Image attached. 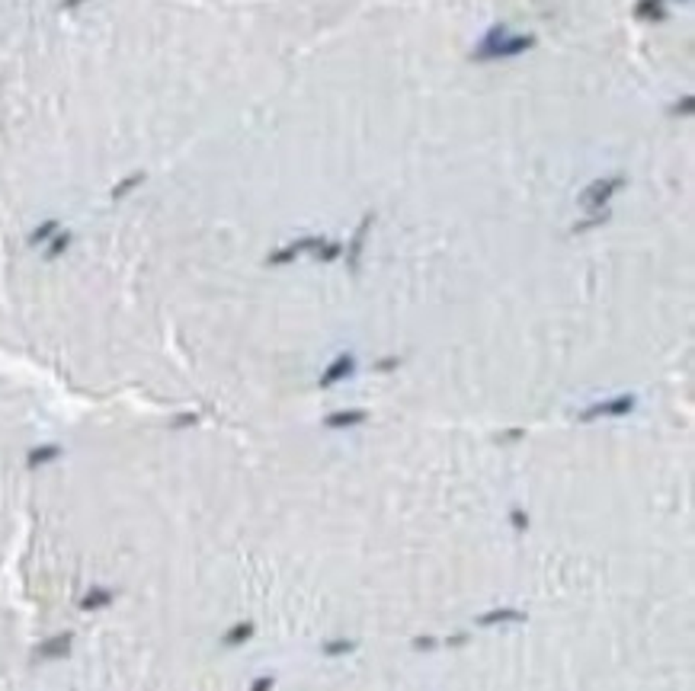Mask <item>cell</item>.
<instances>
[{
	"mask_svg": "<svg viewBox=\"0 0 695 691\" xmlns=\"http://www.w3.org/2000/svg\"><path fill=\"white\" fill-rule=\"evenodd\" d=\"M250 634H253V624H237L234 630H228V634H224V643H228V647H237V643H243Z\"/></svg>",
	"mask_w": 695,
	"mask_h": 691,
	"instance_id": "8fae6325",
	"label": "cell"
},
{
	"mask_svg": "<svg viewBox=\"0 0 695 691\" xmlns=\"http://www.w3.org/2000/svg\"><path fill=\"white\" fill-rule=\"evenodd\" d=\"M609 221V208H603V212H593L586 221H580V224H574V234H586V231H593V228H599V224H605Z\"/></svg>",
	"mask_w": 695,
	"mask_h": 691,
	"instance_id": "30bf717a",
	"label": "cell"
},
{
	"mask_svg": "<svg viewBox=\"0 0 695 691\" xmlns=\"http://www.w3.org/2000/svg\"><path fill=\"white\" fill-rule=\"evenodd\" d=\"M68 643L71 637H55V640H49L42 647V656H61V653H68Z\"/></svg>",
	"mask_w": 695,
	"mask_h": 691,
	"instance_id": "7c38bea8",
	"label": "cell"
},
{
	"mask_svg": "<svg viewBox=\"0 0 695 691\" xmlns=\"http://www.w3.org/2000/svg\"><path fill=\"white\" fill-rule=\"evenodd\" d=\"M507 621H526V615L516 609H503V611H487V615L478 618L481 628H490V624H507Z\"/></svg>",
	"mask_w": 695,
	"mask_h": 691,
	"instance_id": "9c48e42d",
	"label": "cell"
},
{
	"mask_svg": "<svg viewBox=\"0 0 695 691\" xmlns=\"http://www.w3.org/2000/svg\"><path fill=\"white\" fill-rule=\"evenodd\" d=\"M634 410V397L631 394H619V397H609V400H599L593 407H586L580 413L584 422H593V420H603V416H628Z\"/></svg>",
	"mask_w": 695,
	"mask_h": 691,
	"instance_id": "3957f363",
	"label": "cell"
},
{
	"mask_svg": "<svg viewBox=\"0 0 695 691\" xmlns=\"http://www.w3.org/2000/svg\"><path fill=\"white\" fill-rule=\"evenodd\" d=\"M272 685H276V682H272V675H260L257 682H253L250 691H272Z\"/></svg>",
	"mask_w": 695,
	"mask_h": 691,
	"instance_id": "9a60e30c",
	"label": "cell"
},
{
	"mask_svg": "<svg viewBox=\"0 0 695 691\" xmlns=\"http://www.w3.org/2000/svg\"><path fill=\"white\" fill-rule=\"evenodd\" d=\"M532 45H536V35H513L507 23H497L478 42V49L471 51V61H507V58L526 55Z\"/></svg>",
	"mask_w": 695,
	"mask_h": 691,
	"instance_id": "6da1fadb",
	"label": "cell"
},
{
	"mask_svg": "<svg viewBox=\"0 0 695 691\" xmlns=\"http://www.w3.org/2000/svg\"><path fill=\"white\" fill-rule=\"evenodd\" d=\"M372 221H375V214H365V218H362L356 234H353V243H349V250H346V259H349V269L353 272H359V259H362V250H365V237H369V231H372Z\"/></svg>",
	"mask_w": 695,
	"mask_h": 691,
	"instance_id": "8992f818",
	"label": "cell"
},
{
	"mask_svg": "<svg viewBox=\"0 0 695 691\" xmlns=\"http://www.w3.org/2000/svg\"><path fill=\"white\" fill-rule=\"evenodd\" d=\"M77 4H80V0H64V7H68V10H71V7H77Z\"/></svg>",
	"mask_w": 695,
	"mask_h": 691,
	"instance_id": "ac0fdd59",
	"label": "cell"
},
{
	"mask_svg": "<svg viewBox=\"0 0 695 691\" xmlns=\"http://www.w3.org/2000/svg\"><path fill=\"white\" fill-rule=\"evenodd\" d=\"M625 186H628V180L622 176V173H609V176H599V180H593L590 186L580 192L577 202L586 208V212H603V208H609V202L615 199V195H619Z\"/></svg>",
	"mask_w": 695,
	"mask_h": 691,
	"instance_id": "7a4b0ae2",
	"label": "cell"
},
{
	"mask_svg": "<svg viewBox=\"0 0 695 691\" xmlns=\"http://www.w3.org/2000/svg\"><path fill=\"white\" fill-rule=\"evenodd\" d=\"M634 16L644 23H663L667 20V7H663V0H638L634 4Z\"/></svg>",
	"mask_w": 695,
	"mask_h": 691,
	"instance_id": "ba28073f",
	"label": "cell"
},
{
	"mask_svg": "<svg viewBox=\"0 0 695 691\" xmlns=\"http://www.w3.org/2000/svg\"><path fill=\"white\" fill-rule=\"evenodd\" d=\"M356 643L353 640H330L324 643V656H343V653H349Z\"/></svg>",
	"mask_w": 695,
	"mask_h": 691,
	"instance_id": "4fadbf2b",
	"label": "cell"
},
{
	"mask_svg": "<svg viewBox=\"0 0 695 691\" xmlns=\"http://www.w3.org/2000/svg\"><path fill=\"white\" fill-rule=\"evenodd\" d=\"M513 525H516V528H526V525H528V518H526V515H522V512H519V509H516V512H513Z\"/></svg>",
	"mask_w": 695,
	"mask_h": 691,
	"instance_id": "2e32d148",
	"label": "cell"
},
{
	"mask_svg": "<svg viewBox=\"0 0 695 691\" xmlns=\"http://www.w3.org/2000/svg\"><path fill=\"white\" fill-rule=\"evenodd\" d=\"M692 106H695V99H692V97H686L682 103H676L670 112H673V116H692Z\"/></svg>",
	"mask_w": 695,
	"mask_h": 691,
	"instance_id": "5bb4252c",
	"label": "cell"
},
{
	"mask_svg": "<svg viewBox=\"0 0 695 691\" xmlns=\"http://www.w3.org/2000/svg\"><path fill=\"white\" fill-rule=\"evenodd\" d=\"M391 368H397V359H382L378 362V372H391Z\"/></svg>",
	"mask_w": 695,
	"mask_h": 691,
	"instance_id": "e0dca14e",
	"label": "cell"
},
{
	"mask_svg": "<svg viewBox=\"0 0 695 691\" xmlns=\"http://www.w3.org/2000/svg\"><path fill=\"white\" fill-rule=\"evenodd\" d=\"M356 372V359H353V353H343V355H337L330 365L324 368V374H320V381L318 384L320 387H334V384H340L343 378H349V374Z\"/></svg>",
	"mask_w": 695,
	"mask_h": 691,
	"instance_id": "5b68a950",
	"label": "cell"
},
{
	"mask_svg": "<svg viewBox=\"0 0 695 691\" xmlns=\"http://www.w3.org/2000/svg\"><path fill=\"white\" fill-rule=\"evenodd\" d=\"M365 420H369L365 410H337V413H330L324 420V426L327 429H353V426H362Z\"/></svg>",
	"mask_w": 695,
	"mask_h": 691,
	"instance_id": "52a82bcc",
	"label": "cell"
},
{
	"mask_svg": "<svg viewBox=\"0 0 695 691\" xmlns=\"http://www.w3.org/2000/svg\"><path fill=\"white\" fill-rule=\"evenodd\" d=\"M320 247H324L320 237H301V240L285 243V247H279L276 253H270L266 256V263L270 266H285V263H292V259H298L301 253H318Z\"/></svg>",
	"mask_w": 695,
	"mask_h": 691,
	"instance_id": "277c9868",
	"label": "cell"
}]
</instances>
